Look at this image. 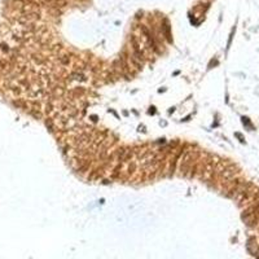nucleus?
<instances>
[{
    "instance_id": "obj_1",
    "label": "nucleus",
    "mask_w": 259,
    "mask_h": 259,
    "mask_svg": "<svg viewBox=\"0 0 259 259\" xmlns=\"http://www.w3.org/2000/svg\"><path fill=\"white\" fill-rule=\"evenodd\" d=\"M192 159H193L192 152H185V154L183 155V158L180 161V171L183 175H187V172L192 168V165H193Z\"/></svg>"
},
{
    "instance_id": "obj_2",
    "label": "nucleus",
    "mask_w": 259,
    "mask_h": 259,
    "mask_svg": "<svg viewBox=\"0 0 259 259\" xmlns=\"http://www.w3.org/2000/svg\"><path fill=\"white\" fill-rule=\"evenodd\" d=\"M242 220L245 222L246 226L249 227H255L258 222V217L255 213V209H248L242 213Z\"/></svg>"
},
{
    "instance_id": "obj_3",
    "label": "nucleus",
    "mask_w": 259,
    "mask_h": 259,
    "mask_svg": "<svg viewBox=\"0 0 259 259\" xmlns=\"http://www.w3.org/2000/svg\"><path fill=\"white\" fill-rule=\"evenodd\" d=\"M237 172H239V170H237V167L236 166H233V165H228L227 167H224L223 170H222V178L224 179V180H232L235 176L237 175Z\"/></svg>"
}]
</instances>
